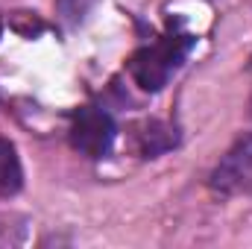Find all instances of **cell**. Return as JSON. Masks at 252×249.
<instances>
[{"mask_svg":"<svg viewBox=\"0 0 252 249\" xmlns=\"http://www.w3.org/2000/svg\"><path fill=\"white\" fill-rule=\"evenodd\" d=\"M193 41L196 38L188 32H173V30L164 32L158 41L144 44L129 56V64H126L129 76L135 79L141 91H150V94L161 91L170 82V76L182 67V62L188 59Z\"/></svg>","mask_w":252,"mask_h":249,"instance_id":"1","label":"cell"},{"mask_svg":"<svg viewBox=\"0 0 252 249\" xmlns=\"http://www.w3.org/2000/svg\"><path fill=\"white\" fill-rule=\"evenodd\" d=\"M67 141L79 156L103 158L115 144V121H112V115L106 109H97V106H82L70 121Z\"/></svg>","mask_w":252,"mask_h":249,"instance_id":"2","label":"cell"},{"mask_svg":"<svg viewBox=\"0 0 252 249\" xmlns=\"http://www.w3.org/2000/svg\"><path fill=\"white\" fill-rule=\"evenodd\" d=\"M252 173V132L241 135L229 150L226 156L217 161V167L211 170V179H208V187L214 193H232L250 179Z\"/></svg>","mask_w":252,"mask_h":249,"instance_id":"3","label":"cell"},{"mask_svg":"<svg viewBox=\"0 0 252 249\" xmlns=\"http://www.w3.org/2000/svg\"><path fill=\"white\" fill-rule=\"evenodd\" d=\"M176 129L161 121H144V124L135 126V144H138V153L144 158H156L167 150L176 147Z\"/></svg>","mask_w":252,"mask_h":249,"instance_id":"4","label":"cell"},{"mask_svg":"<svg viewBox=\"0 0 252 249\" xmlns=\"http://www.w3.org/2000/svg\"><path fill=\"white\" fill-rule=\"evenodd\" d=\"M24 187V167L9 138H0V196H15Z\"/></svg>","mask_w":252,"mask_h":249,"instance_id":"5","label":"cell"},{"mask_svg":"<svg viewBox=\"0 0 252 249\" xmlns=\"http://www.w3.org/2000/svg\"><path fill=\"white\" fill-rule=\"evenodd\" d=\"M0 32H3V21H0Z\"/></svg>","mask_w":252,"mask_h":249,"instance_id":"6","label":"cell"}]
</instances>
